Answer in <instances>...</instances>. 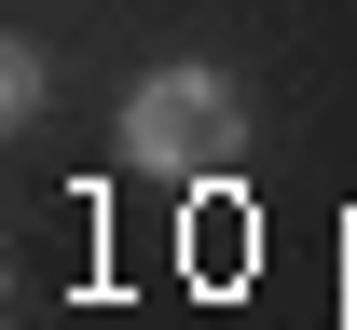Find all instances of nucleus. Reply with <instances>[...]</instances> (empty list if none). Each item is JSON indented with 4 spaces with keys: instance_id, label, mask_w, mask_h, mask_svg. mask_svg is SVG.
<instances>
[{
    "instance_id": "f03ea898",
    "label": "nucleus",
    "mask_w": 357,
    "mask_h": 330,
    "mask_svg": "<svg viewBox=\"0 0 357 330\" xmlns=\"http://www.w3.org/2000/svg\"><path fill=\"white\" fill-rule=\"evenodd\" d=\"M28 110H42V55L0 42V124H28Z\"/></svg>"
},
{
    "instance_id": "f257e3e1",
    "label": "nucleus",
    "mask_w": 357,
    "mask_h": 330,
    "mask_svg": "<svg viewBox=\"0 0 357 330\" xmlns=\"http://www.w3.org/2000/svg\"><path fill=\"white\" fill-rule=\"evenodd\" d=\"M124 151L151 165V179H220L234 151H248V96L220 83V69H137V96H124Z\"/></svg>"
}]
</instances>
